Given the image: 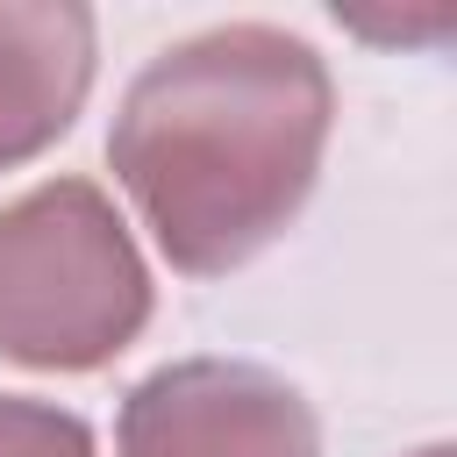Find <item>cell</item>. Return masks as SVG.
<instances>
[{"label": "cell", "instance_id": "277c9868", "mask_svg": "<svg viewBox=\"0 0 457 457\" xmlns=\"http://www.w3.org/2000/svg\"><path fill=\"white\" fill-rule=\"evenodd\" d=\"M93 93V14L64 0H0V171L43 157Z\"/></svg>", "mask_w": 457, "mask_h": 457}, {"label": "cell", "instance_id": "7a4b0ae2", "mask_svg": "<svg viewBox=\"0 0 457 457\" xmlns=\"http://www.w3.org/2000/svg\"><path fill=\"white\" fill-rule=\"evenodd\" d=\"M150 321V264L93 179H43L0 207V357L100 371Z\"/></svg>", "mask_w": 457, "mask_h": 457}, {"label": "cell", "instance_id": "8992f818", "mask_svg": "<svg viewBox=\"0 0 457 457\" xmlns=\"http://www.w3.org/2000/svg\"><path fill=\"white\" fill-rule=\"evenodd\" d=\"M414 457H450V450H443V443H428V450H414Z\"/></svg>", "mask_w": 457, "mask_h": 457}, {"label": "cell", "instance_id": "6da1fadb", "mask_svg": "<svg viewBox=\"0 0 457 457\" xmlns=\"http://www.w3.org/2000/svg\"><path fill=\"white\" fill-rule=\"evenodd\" d=\"M328 121L336 86L307 36L214 21L129 79L107 157L157 250L186 278H221L300 214Z\"/></svg>", "mask_w": 457, "mask_h": 457}, {"label": "cell", "instance_id": "3957f363", "mask_svg": "<svg viewBox=\"0 0 457 457\" xmlns=\"http://www.w3.org/2000/svg\"><path fill=\"white\" fill-rule=\"evenodd\" d=\"M121 457H321V428L278 371L186 357L121 400Z\"/></svg>", "mask_w": 457, "mask_h": 457}, {"label": "cell", "instance_id": "5b68a950", "mask_svg": "<svg viewBox=\"0 0 457 457\" xmlns=\"http://www.w3.org/2000/svg\"><path fill=\"white\" fill-rule=\"evenodd\" d=\"M0 457H93V428L71 407L0 393Z\"/></svg>", "mask_w": 457, "mask_h": 457}]
</instances>
